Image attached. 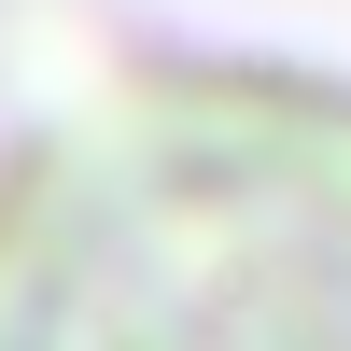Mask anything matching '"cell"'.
Here are the masks:
<instances>
[{"mask_svg": "<svg viewBox=\"0 0 351 351\" xmlns=\"http://www.w3.org/2000/svg\"><path fill=\"white\" fill-rule=\"evenodd\" d=\"M0 351H351V71L127 56L0 155Z\"/></svg>", "mask_w": 351, "mask_h": 351, "instance_id": "cell-1", "label": "cell"}]
</instances>
